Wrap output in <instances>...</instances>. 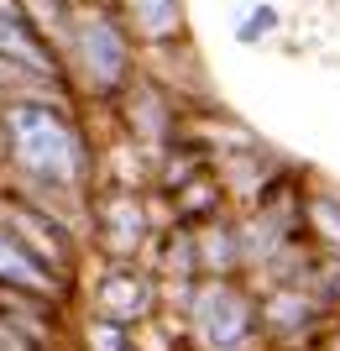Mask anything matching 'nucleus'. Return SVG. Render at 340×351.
Returning <instances> with one entry per match:
<instances>
[{
	"label": "nucleus",
	"instance_id": "obj_1",
	"mask_svg": "<svg viewBox=\"0 0 340 351\" xmlns=\"http://www.w3.org/2000/svg\"><path fill=\"white\" fill-rule=\"evenodd\" d=\"M74 105L79 100L63 89L16 95L0 105V126H5V178L16 189L84 215L89 189L100 184V152Z\"/></svg>",
	"mask_w": 340,
	"mask_h": 351
},
{
	"label": "nucleus",
	"instance_id": "obj_2",
	"mask_svg": "<svg viewBox=\"0 0 340 351\" xmlns=\"http://www.w3.org/2000/svg\"><path fill=\"white\" fill-rule=\"evenodd\" d=\"M58 53L68 69L74 100H94V105H116L142 79V58H147L116 0H68Z\"/></svg>",
	"mask_w": 340,
	"mask_h": 351
},
{
	"label": "nucleus",
	"instance_id": "obj_3",
	"mask_svg": "<svg viewBox=\"0 0 340 351\" xmlns=\"http://www.w3.org/2000/svg\"><path fill=\"white\" fill-rule=\"evenodd\" d=\"M183 330L194 351H257L262 346V293L241 278H194L178 289Z\"/></svg>",
	"mask_w": 340,
	"mask_h": 351
},
{
	"label": "nucleus",
	"instance_id": "obj_4",
	"mask_svg": "<svg viewBox=\"0 0 340 351\" xmlns=\"http://www.w3.org/2000/svg\"><path fill=\"white\" fill-rule=\"evenodd\" d=\"M168 226L163 199L142 184H94L84 205V231L89 247L100 252L105 263H131V257H147L157 231Z\"/></svg>",
	"mask_w": 340,
	"mask_h": 351
},
{
	"label": "nucleus",
	"instance_id": "obj_5",
	"mask_svg": "<svg viewBox=\"0 0 340 351\" xmlns=\"http://www.w3.org/2000/svg\"><path fill=\"white\" fill-rule=\"evenodd\" d=\"M89 309L105 315V320H120V325H131V330H142L163 309V278H157V267L147 257L100 263V273L89 283Z\"/></svg>",
	"mask_w": 340,
	"mask_h": 351
},
{
	"label": "nucleus",
	"instance_id": "obj_6",
	"mask_svg": "<svg viewBox=\"0 0 340 351\" xmlns=\"http://www.w3.org/2000/svg\"><path fill=\"white\" fill-rule=\"evenodd\" d=\"M335 309L298 278H278L262 289V341L278 351H309L330 330Z\"/></svg>",
	"mask_w": 340,
	"mask_h": 351
},
{
	"label": "nucleus",
	"instance_id": "obj_7",
	"mask_svg": "<svg viewBox=\"0 0 340 351\" xmlns=\"http://www.w3.org/2000/svg\"><path fill=\"white\" fill-rule=\"evenodd\" d=\"M0 58H11V63H21V69H31L37 79L68 89V69H63L58 43L31 21V11L21 0H0ZM68 95H74V89H68Z\"/></svg>",
	"mask_w": 340,
	"mask_h": 351
},
{
	"label": "nucleus",
	"instance_id": "obj_8",
	"mask_svg": "<svg viewBox=\"0 0 340 351\" xmlns=\"http://www.w3.org/2000/svg\"><path fill=\"white\" fill-rule=\"evenodd\" d=\"M0 289H11V293H37V299H68L74 293V283L63 278V273H53V267L37 257V252L21 241V236L0 220Z\"/></svg>",
	"mask_w": 340,
	"mask_h": 351
},
{
	"label": "nucleus",
	"instance_id": "obj_9",
	"mask_svg": "<svg viewBox=\"0 0 340 351\" xmlns=\"http://www.w3.org/2000/svg\"><path fill=\"white\" fill-rule=\"evenodd\" d=\"M142 53H173L189 43V0H116Z\"/></svg>",
	"mask_w": 340,
	"mask_h": 351
},
{
	"label": "nucleus",
	"instance_id": "obj_10",
	"mask_svg": "<svg viewBox=\"0 0 340 351\" xmlns=\"http://www.w3.org/2000/svg\"><path fill=\"white\" fill-rule=\"evenodd\" d=\"M194 252H199V273L205 278H236L246 273V236H241V215L220 210L194 226Z\"/></svg>",
	"mask_w": 340,
	"mask_h": 351
},
{
	"label": "nucleus",
	"instance_id": "obj_11",
	"mask_svg": "<svg viewBox=\"0 0 340 351\" xmlns=\"http://www.w3.org/2000/svg\"><path fill=\"white\" fill-rule=\"evenodd\" d=\"M304 236L319 252H340V189H304Z\"/></svg>",
	"mask_w": 340,
	"mask_h": 351
},
{
	"label": "nucleus",
	"instance_id": "obj_12",
	"mask_svg": "<svg viewBox=\"0 0 340 351\" xmlns=\"http://www.w3.org/2000/svg\"><path fill=\"white\" fill-rule=\"evenodd\" d=\"M278 27H283L278 5H272V0H252V5L241 11V21H236V43L257 47V43H267V37H278Z\"/></svg>",
	"mask_w": 340,
	"mask_h": 351
},
{
	"label": "nucleus",
	"instance_id": "obj_13",
	"mask_svg": "<svg viewBox=\"0 0 340 351\" xmlns=\"http://www.w3.org/2000/svg\"><path fill=\"white\" fill-rule=\"evenodd\" d=\"M84 351H136V330L120 320H105L89 309V325H84Z\"/></svg>",
	"mask_w": 340,
	"mask_h": 351
}]
</instances>
